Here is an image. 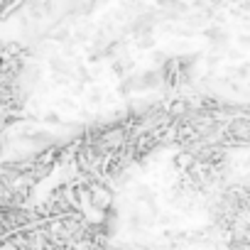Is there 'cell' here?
Instances as JSON below:
<instances>
[{"label": "cell", "mask_w": 250, "mask_h": 250, "mask_svg": "<svg viewBox=\"0 0 250 250\" xmlns=\"http://www.w3.org/2000/svg\"><path fill=\"white\" fill-rule=\"evenodd\" d=\"M0 250H20L15 243H5V245H0Z\"/></svg>", "instance_id": "3"}, {"label": "cell", "mask_w": 250, "mask_h": 250, "mask_svg": "<svg viewBox=\"0 0 250 250\" xmlns=\"http://www.w3.org/2000/svg\"><path fill=\"white\" fill-rule=\"evenodd\" d=\"M157 10H165V18H177V15H182L187 8H184V3H179V0H160Z\"/></svg>", "instance_id": "1"}, {"label": "cell", "mask_w": 250, "mask_h": 250, "mask_svg": "<svg viewBox=\"0 0 250 250\" xmlns=\"http://www.w3.org/2000/svg\"><path fill=\"white\" fill-rule=\"evenodd\" d=\"M206 35H208V40H211V42H221V40H223V32H221L218 27H213V30H206Z\"/></svg>", "instance_id": "2"}]
</instances>
